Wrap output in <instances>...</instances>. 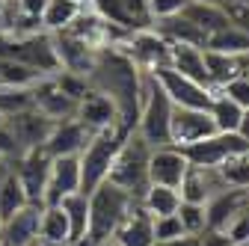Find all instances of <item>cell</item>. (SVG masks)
<instances>
[{
    "label": "cell",
    "mask_w": 249,
    "mask_h": 246,
    "mask_svg": "<svg viewBox=\"0 0 249 246\" xmlns=\"http://www.w3.org/2000/svg\"><path fill=\"white\" fill-rule=\"evenodd\" d=\"M172 110L175 104L169 101V95L163 92V86L158 83L151 71H142V89H140V113H137V134L151 145H172L169 140V128H172Z\"/></svg>",
    "instance_id": "6da1fadb"
},
{
    "label": "cell",
    "mask_w": 249,
    "mask_h": 246,
    "mask_svg": "<svg viewBox=\"0 0 249 246\" xmlns=\"http://www.w3.org/2000/svg\"><path fill=\"white\" fill-rule=\"evenodd\" d=\"M131 131L122 128V125H113V128H104V131H95L89 134L83 151H80V193H92L98 187V184L107 181L110 175V166L116 160V151L119 145L124 142V137H128Z\"/></svg>",
    "instance_id": "7a4b0ae2"
},
{
    "label": "cell",
    "mask_w": 249,
    "mask_h": 246,
    "mask_svg": "<svg viewBox=\"0 0 249 246\" xmlns=\"http://www.w3.org/2000/svg\"><path fill=\"white\" fill-rule=\"evenodd\" d=\"M148 155H151V145L137 131H131L116 151L107 181L122 187L124 193H131L134 199H142V193L148 190Z\"/></svg>",
    "instance_id": "3957f363"
},
{
    "label": "cell",
    "mask_w": 249,
    "mask_h": 246,
    "mask_svg": "<svg viewBox=\"0 0 249 246\" xmlns=\"http://www.w3.org/2000/svg\"><path fill=\"white\" fill-rule=\"evenodd\" d=\"M134 202L137 199L131 193H124L122 187H116V184H110V181L98 184V187L89 193V231H86V237L92 243L110 240Z\"/></svg>",
    "instance_id": "277c9868"
},
{
    "label": "cell",
    "mask_w": 249,
    "mask_h": 246,
    "mask_svg": "<svg viewBox=\"0 0 249 246\" xmlns=\"http://www.w3.org/2000/svg\"><path fill=\"white\" fill-rule=\"evenodd\" d=\"M119 48L128 53L134 59V66L142 69V71H158V69L169 66V42L154 27L131 30L128 39H124Z\"/></svg>",
    "instance_id": "5b68a950"
},
{
    "label": "cell",
    "mask_w": 249,
    "mask_h": 246,
    "mask_svg": "<svg viewBox=\"0 0 249 246\" xmlns=\"http://www.w3.org/2000/svg\"><path fill=\"white\" fill-rule=\"evenodd\" d=\"M51 155L45 151V145L24 151L21 158H15V178L21 181V187L30 199V205H45V184H48V172H51Z\"/></svg>",
    "instance_id": "8992f818"
},
{
    "label": "cell",
    "mask_w": 249,
    "mask_h": 246,
    "mask_svg": "<svg viewBox=\"0 0 249 246\" xmlns=\"http://www.w3.org/2000/svg\"><path fill=\"white\" fill-rule=\"evenodd\" d=\"M154 77H158V83L163 86V92L169 95V101L175 107H196V110H208L211 107V98H213V89L190 80V77H184L178 74L175 69L163 66L158 71H151Z\"/></svg>",
    "instance_id": "52a82bcc"
},
{
    "label": "cell",
    "mask_w": 249,
    "mask_h": 246,
    "mask_svg": "<svg viewBox=\"0 0 249 246\" xmlns=\"http://www.w3.org/2000/svg\"><path fill=\"white\" fill-rule=\"evenodd\" d=\"M240 151H249V142L240 134H211L202 142H193L184 148L187 160L193 166H220L223 160H229L231 155H240Z\"/></svg>",
    "instance_id": "ba28073f"
},
{
    "label": "cell",
    "mask_w": 249,
    "mask_h": 246,
    "mask_svg": "<svg viewBox=\"0 0 249 246\" xmlns=\"http://www.w3.org/2000/svg\"><path fill=\"white\" fill-rule=\"evenodd\" d=\"M211 134H216L213 119L208 110H196V107H175L172 110V128H169V140L178 148H187L193 142L208 140Z\"/></svg>",
    "instance_id": "9c48e42d"
},
{
    "label": "cell",
    "mask_w": 249,
    "mask_h": 246,
    "mask_svg": "<svg viewBox=\"0 0 249 246\" xmlns=\"http://www.w3.org/2000/svg\"><path fill=\"white\" fill-rule=\"evenodd\" d=\"M190 169L184 148L178 145H158L148 155V184H163V187H175L184 178V172Z\"/></svg>",
    "instance_id": "30bf717a"
},
{
    "label": "cell",
    "mask_w": 249,
    "mask_h": 246,
    "mask_svg": "<svg viewBox=\"0 0 249 246\" xmlns=\"http://www.w3.org/2000/svg\"><path fill=\"white\" fill-rule=\"evenodd\" d=\"M71 193H80V158L77 155L53 158L45 184V205H59Z\"/></svg>",
    "instance_id": "8fae6325"
},
{
    "label": "cell",
    "mask_w": 249,
    "mask_h": 246,
    "mask_svg": "<svg viewBox=\"0 0 249 246\" xmlns=\"http://www.w3.org/2000/svg\"><path fill=\"white\" fill-rule=\"evenodd\" d=\"M33 107H36L42 116H48L51 122L71 119V116L77 113V101L59 89V83L53 80V74L39 77V80L33 83Z\"/></svg>",
    "instance_id": "7c38bea8"
},
{
    "label": "cell",
    "mask_w": 249,
    "mask_h": 246,
    "mask_svg": "<svg viewBox=\"0 0 249 246\" xmlns=\"http://www.w3.org/2000/svg\"><path fill=\"white\" fill-rule=\"evenodd\" d=\"M51 125H53V122L48 116H42L36 107L21 110L15 116H6V128L12 131V137H15L18 148H21V155H24V151H30V148L45 145V140L51 134Z\"/></svg>",
    "instance_id": "4fadbf2b"
},
{
    "label": "cell",
    "mask_w": 249,
    "mask_h": 246,
    "mask_svg": "<svg viewBox=\"0 0 249 246\" xmlns=\"http://www.w3.org/2000/svg\"><path fill=\"white\" fill-rule=\"evenodd\" d=\"M74 119L83 122L89 134L104 131V128H113V125H122V122H119V110H116L113 98L104 95V92H98V89H92V86H89L86 95L77 101V113H74ZM122 128H124V125H122Z\"/></svg>",
    "instance_id": "5bb4252c"
},
{
    "label": "cell",
    "mask_w": 249,
    "mask_h": 246,
    "mask_svg": "<svg viewBox=\"0 0 249 246\" xmlns=\"http://www.w3.org/2000/svg\"><path fill=\"white\" fill-rule=\"evenodd\" d=\"M249 208V190H237V187H223L220 193H213L208 202H205V220H208V228H216V231H226V226L243 213Z\"/></svg>",
    "instance_id": "9a60e30c"
},
{
    "label": "cell",
    "mask_w": 249,
    "mask_h": 246,
    "mask_svg": "<svg viewBox=\"0 0 249 246\" xmlns=\"http://www.w3.org/2000/svg\"><path fill=\"white\" fill-rule=\"evenodd\" d=\"M226 187L223 178H220V169L216 166H193L184 172L181 184H178V196L181 202H196V205H205L213 193H220Z\"/></svg>",
    "instance_id": "2e32d148"
},
{
    "label": "cell",
    "mask_w": 249,
    "mask_h": 246,
    "mask_svg": "<svg viewBox=\"0 0 249 246\" xmlns=\"http://www.w3.org/2000/svg\"><path fill=\"white\" fill-rule=\"evenodd\" d=\"M89 140V131L80 119H62L51 125V134L45 140V151L51 158H66V155H80Z\"/></svg>",
    "instance_id": "e0dca14e"
},
{
    "label": "cell",
    "mask_w": 249,
    "mask_h": 246,
    "mask_svg": "<svg viewBox=\"0 0 249 246\" xmlns=\"http://www.w3.org/2000/svg\"><path fill=\"white\" fill-rule=\"evenodd\" d=\"M116 246H154V228H151V213L142 208V202L137 199L131 205V211L124 213V220L119 223V228L110 237Z\"/></svg>",
    "instance_id": "ac0fdd59"
},
{
    "label": "cell",
    "mask_w": 249,
    "mask_h": 246,
    "mask_svg": "<svg viewBox=\"0 0 249 246\" xmlns=\"http://www.w3.org/2000/svg\"><path fill=\"white\" fill-rule=\"evenodd\" d=\"M39 213L42 205H27L18 213L3 220V228H0V237H3L9 246H33L39 243Z\"/></svg>",
    "instance_id": "d6986e66"
},
{
    "label": "cell",
    "mask_w": 249,
    "mask_h": 246,
    "mask_svg": "<svg viewBox=\"0 0 249 246\" xmlns=\"http://www.w3.org/2000/svg\"><path fill=\"white\" fill-rule=\"evenodd\" d=\"M151 27L169 42V45H196L205 48L208 45V33L202 27H196L190 18L184 15H172V18H160V21H151Z\"/></svg>",
    "instance_id": "ffe728a7"
},
{
    "label": "cell",
    "mask_w": 249,
    "mask_h": 246,
    "mask_svg": "<svg viewBox=\"0 0 249 246\" xmlns=\"http://www.w3.org/2000/svg\"><path fill=\"white\" fill-rule=\"evenodd\" d=\"M169 69H175L178 74H184V77H190V80L211 89V80H208V71H205V48L169 45Z\"/></svg>",
    "instance_id": "44dd1931"
},
{
    "label": "cell",
    "mask_w": 249,
    "mask_h": 246,
    "mask_svg": "<svg viewBox=\"0 0 249 246\" xmlns=\"http://www.w3.org/2000/svg\"><path fill=\"white\" fill-rule=\"evenodd\" d=\"M181 15L184 18H190L196 27H202L208 36H213V33H220V30H226V27H231L229 24V15H226V9H223V3H208V0H190L184 9H181Z\"/></svg>",
    "instance_id": "7402d4cb"
},
{
    "label": "cell",
    "mask_w": 249,
    "mask_h": 246,
    "mask_svg": "<svg viewBox=\"0 0 249 246\" xmlns=\"http://www.w3.org/2000/svg\"><path fill=\"white\" fill-rule=\"evenodd\" d=\"M83 12L80 3H74V0H48L42 15H39V24L45 33H66V30L77 21V15Z\"/></svg>",
    "instance_id": "603a6c76"
},
{
    "label": "cell",
    "mask_w": 249,
    "mask_h": 246,
    "mask_svg": "<svg viewBox=\"0 0 249 246\" xmlns=\"http://www.w3.org/2000/svg\"><path fill=\"white\" fill-rule=\"evenodd\" d=\"M205 71H208L211 89H220L231 77L243 74V56H231V53H220V51L205 48Z\"/></svg>",
    "instance_id": "cb8c5ba5"
},
{
    "label": "cell",
    "mask_w": 249,
    "mask_h": 246,
    "mask_svg": "<svg viewBox=\"0 0 249 246\" xmlns=\"http://www.w3.org/2000/svg\"><path fill=\"white\" fill-rule=\"evenodd\" d=\"M69 220L59 205H42L39 213V243H69Z\"/></svg>",
    "instance_id": "d4e9b609"
},
{
    "label": "cell",
    "mask_w": 249,
    "mask_h": 246,
    "mask_svg": "<svg viewBox=\"0 0 249 246\" xmlns=\"http://www.w3.org/2000/svg\"><path fill=\"white\" fill-rule=\"evenodd\" d=\"M208 113H211V119H213V128L220 131V134H237V125H240L243 107H237L231 98H226V95H223V92H213Z\"/></svg>",
    "instance_id": "484cf974"
},
{
    "label": "cell",
    "mask_w": 249,
    "mask_h": 246,
    "mask_svg": "<svg viewBox=\"0 0 249 246\" xmlns=\"http://www.w3.org/2000/svg\"><path fill=\"white\" fill-rule=\"evenodd\" d=\"M62 213H66V220H69V240L74 237H86L89 231V196L86 193H71L59 202Z\"/></svg>",
    "instance_id": "4316f807"
},
{
    "label": "cell",
    "mask_w": 249,
    "mask_h": 246,
    "mask_svg": "<svg viewBox=\"0 0 249 246\" xmlns=\"http://www.w3.org/2000/svg\"><path fill=\"white\" fill-rule=\"evenodd\" d=\"M142 208L151 213V217H166V213H175L181 205V196L175 187H163V184H148V190L142 193Z\"/></svg>",
    "instance_id": "83f0119b"
},
{
    "label": "cell",
    "mask_w": 249,
    "mask_h": 246,
    "mask_svg": "<svg viewBox=\"0 0 249 246\" xmlns=\"http://www.w3.org/2000/svg\"><path fill=\"white\" fill-rule=\"evenodd\" d=\"M208 51H220V53H231V56H246L249 53V36L240 33L237 27H226L220 33L208 36Z\"/></svg>",
    "instance_id": "f1b7e54d"
},
{
    "label": "cell",
    "mask_w": 249,
    "mask_h": 246,
    "mask_svg": "<svg viewBox=\"0 0 249 246\" xmlns=\"http://www.w3.org/2000/svg\"><path fill=\"white\" fill-rule=\"evenodd\" d=\"M220 178L226 187H237V190H249V151L231 155L229 160H223L220 166Z\"/></svg>",
    "instance_id": "f546056e"
},
{
    "label": "cell",
    "mask_w": 249,
    "mask_h": 246,
    "mask_svg": "<svg viewBox=\"0 0 249 246\" xmlns=\"http://www.w3.org/2000/svg\"><path fill=\"white\" fill-rule=\"evenodd\" d=\"M42 74L33 71L30 66L18 63V59H3L0 56V86H18V89H30Z\"/></svg>",
    "instance_id": "4dcf8cb0"
},
{
    "label": "cell",
    "mask_w": 249,
    "mask_h": 246,
    "mask_svg": "<svg viewBox=\"0 0 249 246\" xmlns=\"http://www.w3.org/2000/svg\"><path fill=\"white\" fill-rule=\"evenodd\" d=\"M27 205H30V199H27L21 181L15 178V169H12V175L3 181V187H0V217L6 220L12 213H18L21 208H27Z\"/></svg>",
    "instance_id": "1f68e13d"
},
{
    "label": "cell",
    "mask_w": 249,
    "mask_h": 246,
    "mask_svg": "<svg viewBox=\"0 0 249 246\" xmlns=\"http://www.w3.org/2000/svg\"><path fill=\"white\" fill-rule=\"evenodd\" d=\"M33 107V86L18 89V86H0V116H15L21 110Z\"/></svg>",
    "instance_id": "d6a6232c"
},
{
    "label": "cell",
    "mask_w": 249,
    "mask_h": 246,
    "mask_svg": "<svg viewBox=\"0 0 249 246\" xmlns=\"http://www.w3.org/2000/svg\"><path fill=\"white\" fill-rule=\"evenodd\" d=\"M175 213H178V220H181L184 234H202V231L208 228V220H205V205H196V202H181Z\"/></svg>",
    "instance_id": "836d02e7"
},
{
    "label": "cell",
    "mask_w": 249,
    "mask_h": 246,
    "mask_svg": "<svg viewBox=\"0 0 249 246\" xmlns=\"http://www.w3.org/2000/svg\"><path fill=\"white\" fill-rule=\"evenodd\" d=\"M151 228H154V246H158V243H166V240H175V237L184 234L178 213H166V217H151Z\"/></svg>",
    "instance_id": "e575fe53"
},
{
    "label": "cell",
    "mask_w": 249,
    "mask_h": 246,
    "mask_svg": "<svg viewBox=\"0 0 249 246\" xmlns=\"http://www.w3.org/2000/svg\"><path fill=\"white\" fill-rule=\"evenodd\" d=\"M213 92H223V95L231 98L237 107H249V74H237V77H231L226 86L213 89Z\"/></svg>",
    "instance_id": "d590c367"
},
{
    "label": "cell",
    "mask_w": 249,
    "mask_h": 246,
    "mask_svg": "<svg viewBox=\"0 0 249 246\" xmlns=\"http://www.w3.org/2000/svg\"><path fill=\"white\" fill-rule=\"evenodd\" d=\"M223 9L229 15V24L249 36V3H243V0H223Z\"/></svg>",
    "instance_id": "8d00e7d4"
},
{
    "label": "cell",
    "mask_w": 249,
    "mask_h": 246,
    "mask_svg": "<svg viewBox=\"0 0 249 246\" xmlns=\"http://www.w3.org/2000/svg\"><path fill=\"white\" fill-rule=\"evenodd\" d=\"M190 3V0H148V18L160 21V18H172L181 15V9Z\"/></svg>",
    "instance_id": "74e56055"
},
{
    "label": "cell",
    "mask_w": 249,
    "mask_h": 246,
    "mask_svg": "<svg viewBox=\"0 0 249 246\" xmlns=\"http://www.w3.org/2000/svg\"><path fill=\"white\" fill-rule=\"evenodd\" d=\"M226 234L231 243H240V240H249V208L243 213H237V217L226 226Z\"/></svg>",
    "instance_id": "f35d334b"
},
{
    "label": "cell",
    "mask_w": 249,
    "mask_h": 246,
    "mask_svg": "<svg viewBox=\"0 0 249 246\" xmlns=\"http://www.w3.org/2000/svg\"><path fill=\"white\" fill-rule=\"evenodd\" d=\"M0 158H6V160H15V158H21V148H18L15 137H12V131L6 128V122L0 125Z\"/></svg>",
    "instance_id": "ab89813d"
},
{
    "label": "cell",
    "mask_w": 249,
    "mask_h": 246,
    "mask_svg": "<svg viewBox=\"0 0 249 246\" xmlns=\"http://www.w3.org/2000/svg\"><path fill=\"white\" fill-rule=\"evenodd\" d=\"M199 240H202V246H231L229 234L226 231H216V228H205L199 234Z\"/></svg>",
    "instance_id": "60d3db41"
},
{
    "label": "cell",
    "mask_w": 249,
    "mask_h": 246,
    "mask_svg": "<svg viewBox=\"0 0 249 246\" xmlns=\"http://www.w3.org/2000/svg\"><path fill=\"white\" fill-rule=\"evenodd\" d=\"M45 3H48V0H15L18 12H21V15H27V18H39V15H42V9H45Z\"/></svg>",
    "instance_id": "b9f144b4"
},
{
    "label": "cell",
    "mask_w": 249,
    "mask_h": 246,
    "mask_svg": "<svg viewBox=\"0 0 249 246\" xmlns=\"http://www.w3.org/2000/svg\"><path fill=\"white\" fill-rule=\"evenodd\" d=\"M158 246H202L199 234H181L175 240H166V243H158Z\"/></svg>",
    "instance_id": "7bdbcfd3"
},
{
    "label": "cell",
    "mask_w": 249,
    "mask_h": 246,
    "mask_svg": "<svg viewBox=\"0 0 249 246\" xmlns=\"http://www.w3.org/2000/svg\"><path fill=\"white\" fill-rule=\"evenodd\" d=\"M237 134L249 142V107H243V116H240V125H237Z\"/></svg>",
    "instance_id": "ee69618b"
},
{
    "label": "cell",
    "mask_w": 249,
    "mask_h": 246,
    "mask_svg": "<svg viewBox=\"0 0 249 246\" xmlns=\"http://www.w3.org/2000/svg\"><path fill=\"white\" fill-rule=\"evenodd\" d=\"M12 166H15V160H6V158H0V187H3V181L12 175Z\"/></svg>",
    "instance_id": "f6af8a7d"
},
{
    "label": "cell",
    "mask_w": 249,
    "mask_h": 246,
    "mask_svg": "<svg viewBox=\"0 0 249 246\" xmlns=\"http://www.w3.org/2000/svg\"><path fill=\"white\" fill-rule=\"evenodd\" d=\"M66 246H95V243H92L89 237H74V240H69Z\"/></svg>",
    "instance_id": "bcb514c9"
},
{
    "label": "cell",
    "mask_w": 249,
    "mask_h": 246,
    "mask_svg": "<svg viewBox=\"0 0 249 246\" xmlns=\"http://www.w3.org/2000/svg\"><path fill=\"white\" fill-rule=\"evenodd\" d=\"M74 3H80L83 9H89V6H92V0H74Z\"/></svg>",
    "instance_id": "7dc6e473"
},
{
    "label": "cell",
    "mask_w": 249,
    "mask_h": 246,
    "mask_svg": "<svg viewBox=\"0 0 249 246\" xmlns=\"http://www.w3.org/2000/svg\"><path fill=\"white\" fill-rule=\"evenodd\" d=\"M95 246H116L113 240H101V243H95Z\"/></svg>",
    "instance_id": "c3c4849f"
},
{
    "label": "cell",
    "mask_w": 249,
    "mask_h": 246,
    "mask_svg": "<svg viewBox=\"0 0 249 246\" xmlns=\"http://www.w3.org/2000/svg\"><path fill=\"white\" fill-rule=\"evenodd\" d=\"M39 246H66V243H39Z\"/></svg>",
    "instance_id": "681fc988"
},
{
    "label": "cell",
    "mask_w": 249,
    "mask_h": 246,
    "mask_svg": "<svg viewBox=\"0 0 249 246\" xmlns=\"http://www.w3.org/2000/svg\"><path fill=\"white\" fill-rule=\"evenodd\" d=\"M231 246H249V240H240V243H231Z\"/></svg>",
    "instance_id": "f907efd6"
},
{
    "label": "cell",
    "mask_w": 249,
    "mask_h": 246,
    "mask_svg": "<svg viewBox=\"0 0 249 246\" xmlns=\"http://www.w3.org/2000/svg\"><path fill=\"white\" fill-rule=\"evenodd\" d=\"M0 246H9V243H6V240H3V237H0Z\"/></svg>",
    "instance_id": "816d5d0a"
},
{
    "label": "cell",
    "mask_w": 249,
    "mask_h": 246,
    "mask_svg": "<svg viewBox=\"0 0 249 246\" xmlns=\"http://www.w3.org/2000/svg\"><path fill=\"white\" fill-rule=\"evenodd\" d=\"M208 3H223V0H208Z\"/></svg>",
    "instance_id": "f5cc1de1"
},
{
    "label": "cell",
    "mask_w": 249,
    "mask_h": 246,
    "mask_svg": "<svg viewBox=\"0 0 249 246\" xmlns=\"http://www.w3.org/2000/svg\"><path fill=\"white\" fill-rule=\"evenodd\" d=\"M0 228H3V217H0Z\"/></svg>",
    "instance_id": "db71d44e"
}]
</instances>
